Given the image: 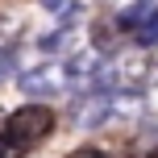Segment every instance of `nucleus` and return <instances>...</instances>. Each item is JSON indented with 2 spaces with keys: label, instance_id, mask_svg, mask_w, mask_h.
<instances>
[{
  "label": "nucleus",
  "instance_id": "obj_1",
  "mask_svg": "<svg viewBox=\"0 0 158 158\" xmlns=\"http://www.w3.org/2000/svg\"><path fill=\"white\" fill-rule=\"evenodd\" d=\"M54 133V108L46 104H25V108L8 112V121H0V158H21L29 154L42 137Z\"/></svg>",
  "mask_w": 158,
  "mask_h": 158
},
{
  "label": "nucleus",
  "instance_id": "obj_2",
  "mask_svg": "<svg viewBox=\"0 0 158 158\" xmlns=\"http://www.w3.org/2000/svg\"><path fill=\"white\" fill-rule=\"evenodd\" d=\"M17 83H21V92H25V96H33V100H46V96L67 92V67H54V63L33 67V71H25Z\"/></svg>",
  "mask_w": 158,
  "mask_h": 158
},
{
  "label": "nucleus",
  "instance_id": "obj_3",
  "mask_svg": "<svg viewBox=\"0 0 158 158\" xmlns=\"http://www.w3.org/2000/svg\"><path fill=\"white\" fill-rule=\"evenodd\" d=\"M133 38L142 42V46H154V42H158V8H150V13H146V21L133 29Z\"/></svg>",
  "mask_w": 158,
  "mask_h": 158
},
{
  "label": "nucleus",
  "instance_id": "obj_4",
  "mask_svg": "<svg viewBox=\"0 0 158 158\" xmlns=\"http://www.w3.org/2000/svg\"><path fill=\"white\" fill-rule=\"evenodd\" d=\"M13 71H17V50L13 46H0V83H4Z\"/></svg>",
  "mask_w": 158,
  "mask_h": 158
},
{
  "label": "nucleus",
  "instance_id": "obj_5",
  "mask_svg": "<svg viewBox=\"0 0 158 158\" xmlns=\"http://www.w3.org/2000/svg\"><path fill=\"white\" fill-rule=\"evenodd\" d=\"M67 158H108L104 150H96V146H79V150H71Z\"/></svg>",
  "mask_w": 158,
  "mask_h": 158
},
{
  "label": "nucleus",
  "instance_id": "obj_6",
  "mask_svg": "<svg viewBox=\"0 0 158 158\" xmlns=\"http://www.w3.org/2000/svg\"><path fill=\"white\" fill-rule=\"evenodd\" d=\"M142 158H158V154H142Z\"/></svg>",
  "mask_w": 158,
  "mask_h": 158
},
{
  "label": "nucleus",
  "instance_id": "obj_7",
  "mask_svg": "<svg viewBox=\"0 0 158 158\" xmlns=\"http://www.w3.org/2000/svg\"><path fill=\"white\" fill-rule=\"evenodd\" d=\"M154 154H158V146H154Z\"/></svg>",
  "mask_w": 158,
  "mask_h": 158
}]
</instances>
